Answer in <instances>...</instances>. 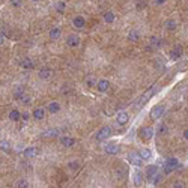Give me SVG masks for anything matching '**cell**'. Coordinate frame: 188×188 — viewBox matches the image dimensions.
Segmentation results:
<instances>
[{
    "instance_id": "obj_42",
    "label": "cell",
    "mask_w": 188,
    "mask_h": 188,
    "mask_svg": "<svg viewBox=\"0 0 188 188\" xmlns=\"http://www.w3.org/2000/svg\"><path fill=\"white\" fill-rule=\"evenodd\" d=\"M184 137L188 140V130H185V131H184Z\"/></svg>"
},
{
    "instance_id": "obj_35",
    "label": "cell",
    "mask_w": 188,
    "mask_h": 188,
    "mask_svg": "<svg viewBox=\"0 0 188 188\" xmlns=\"http://www.w3.org/2000/svg\"><path fill=\"white\" fill-rule=\"evenodd\" d=\"M145 6H146V2H145V0H141V2L137 3V9H143Z\"/></svg>"
},
{
    "instance_id": "obj_10",
    "label": "cell",
    "mask_w": 188,
    "mask_h": 188,
    "mask_svg": "<svg viewBox=\"0 0 188 188\" xmlns=\"http://www.w3.org/2000/svg\"><path fill=\"white\" fill-rule=\"evenodd\" d=\"M133 181H134V187H140L143 184V173L136 170L134 175H133Z\"/></svg>"
},
{
    "instance_id": "obj_15",
    "label": "cell",
    "mask_w": 188,
    "mask_h": 188,
    "mask_svg": "<svg viewBox=\"0 0 188 188\" xmlns=\"http://www.w3.org/2000/svg\"><path fill=\"white\" fill-rule=\"evenodd\" d=\"M105 152L107 154H111V155L118 154L119 152V146L116 143H108V145H105Z\"/></svg>"
},
{
    "instance_id": "obj_44",
    "label": "cell",
    "mask_w": 188,
    "mask_h": 188,
    "mask_svg": "<svg viewBox=\"0 0 188 188\" xmlns=\"http://www.w3.org/2000/svg\"><path fill=\"white\" fill-rule=\"evenodd\" d=\"M11 2H12V0H11Z\"/></svg>"
},
{
    "instance_id": "obj_30",
    "label": "cell",
    "mask_w": 188,
    "mask_h": 188,
    "mask_svg": "<svg viewBox=\"0 0 188 188\" xmlns=\"http://www.w3.org/2000/svg\"><path fill=\"white\" fill-rule=\"evenodd\" d=\"M65 8H66V3L65 2H59L57 3V6H56V9H57V12H65Z\"/></svg>"
},
{
    "instance_id": "obj_32",
    "label": "cell",
    "mask_w": 188,
    "mask_h": 188,
    "mask_svg": "<svg viewBox=\"0 0 188 188\" xmlns=\"http://www.w3.org/2000/svg\"><path fill=\"white\" fill-rule=\"evenodd\" d=\"M14 98H17V100H21V98H23V87H17V89H15Z\"/></svg>"
},
{
    "instance_id": "obj_4",
    "label": "cell",
    "mask_w": 188,
    "mask_h": 188,
    "mask_svg": "<svg viewBox=\"0 0 188 188\" xmlns=\"http://www.w3.org/2000/svg\"><path fill=\"white\" fill-rule=\"evenodd\" d=\"M110 136H111V128H110V126H103V128L96 133V140H98V141H104V140H107Z\"/></svg>"
},
{
    "instance_id": "obj_39",
    "label": "cell",
    "mask_w": 188,
    "mask_h": 188,
    "mask_svg": "<svg viewBox=\"0 0 188 188\" xmlns=\"http://www.w3.org/2000/svg\"><path fill=\"white\" fill-rule=\"evenodd\" d=\"M29 118H30V115H29V113H24V115H23V119L24 120H27Z\"/></svg>"
},
{
    "instance_id": "obj_19",
    "label": "cell",
    "mask_w": 188,
    "mask_h": 188,
    "mask_svg": "<svg viewBox=\"0 0 188 188\" xmlns=\"http://www.w3.org/2000/svg\"><path fill=\"white\" fill-rule=\"evenodd\" d=\"M32 116H33L36 120L44 119V118H45V110H44V108H35L33 115H32Z\"/></svg>"
},
{
    "instance_id": "obj_22",
    "label": "cell",
    "mask_w": 188,
    "mask_h": 188,
    "mask_svg": "<svg viewBox=\"0 0 188 188\" xmlns=\"http://www.w3.org/2000/svg\"><path fill=\"white\" fill-rule=\"evenodd\" d=\"M60 110V104L57 103V101H53V103L48 104V111L50 113H57Z\"/></svg>"
},
{
    "instance_id": "obj_40",
    "label": "cell",
    "mask_w": 188,
    "mask_h": 188,
    "mask_svg": "<svg viewBox=\"0 0 188 188\" xmlns=\"http://www.w3.org/2000/svg\"><path fill=\"white\" fill-rule=\"evenodd\" d=\"M5 42V36H3V33H0V45Z\"/></svg>"
},
{
    "instance_id": "obj_27",
    "label": "cell",
    "mask_w": 188,
    "mask_h": 188,
    "mask_svg": "<svg viewBox=\"0 0 188 188\" xmlns=\"http://www.w3.org/2000/svg\"><path fill=\"white\" fill-rule=\"evenodd\" d=\"M138 38H140V32H137V30H131L128 33V39L130 41H137Z\"/></svg>"
},
{
    "instance_id": "obj_12",
    "label": "cell",
    "mask_w": 188,
    "mask_h": 188,
    "mask_svg": "<svg viewBox=\"0 0 188 188\" xmlns=\"http://www.w3.org/2000/svg\"><path fill=\"white\" fill-rule=\"evenodd\" d=\"M96 87H98V90H100V92H107V90L110 89V81H108V80H105V78H103V80H100V81H98Z\"/></svg>"
},
{
    "instance_id": "obj_23",
    "label": "cell",
    "mask_w": 188,
    "mask_h": 188,
    "mask_svg": "<svg viewBox=\"0 0 188 188\" xmlns=\"http://www.w3.org/2000/svg\"><path fill=\"white\" fill-rule=\"evenodd\" d=\"M138 155H140V156H141V160L145 161V160H149V158L152 156V152H151L149 149H146V148H145V149H141V151L138 152Z\"/></svg>"
},
{
    "instance_id": "obj_38",
    "label": "cell",
    "mask_w": 188,
    "mask_h": 188,
    "mask_svg": "<svg viewBox=\"0 0 188 188\" xmlns=\"http://www.w3.org/2000/svg\"><path fill=\"white\" fill-rule=\"evenodd\" d=\"M155 3H156V5H164L166 0H155Z\"/></svg>"
},
{
    "instance_id": "obj_18",
    "label": "cell",
    "mask_w": 188,
    "mask_h": 188,
    "mask_svg": "<svg viewBox=\"0 0 188 188\" xmlns=\"http://www.w3.org/2000/svg\"><path fill=\"white\" fill-rule=\"evenodd\" d=\"M182 56V47L181 45H178V47H175L173 50L170 51V57L173 60H176V59H179Z\"/></svg>"
},
{
    "instance_id": "obj_43",
    "label": "cell",
    "mask_w": 188,
    "mask_h": 188,
    "mask_svg": "<svg viewBox=\"0 0 188 188\" xmlns=\"http://www.w3.org/2000/svg\"><path fill=\"white\" fill-rule=\"evenodd\" d=\"M32 2H39V0H32Z\"/></svg>"
},
{
    "instance_id": "obj_3",
    "label": "cell",
    "mask_w": 188,
    "mask_h": 188,
    "mask_svg": "<svg viewBox=\"0 0 188 188\" xmlns=\"http://www.w3.org/2000/svg\"><path fill=\"white\" fill-rule=\"evenodd\" d=\"M128 161H130V164H133L134 167H140V166L143 164V160H141V156L138 155V152H130V154H128Z\"/></svg>"
},
{
    "instance_id": "obj_37",
    "label": "cell",
    "mask_w": 188,
    "mask_h": 188,
    "mask_svg": "<svg viewBox=\"0 0 188 188\" xmlns=\"http://www.w3.org/2000/svg\"><path fill=\"white\" fill-rule=\"evenodd\" d=\"M167 131H169V130H167V126H166V125H163V126H161V130H160V133H161V134H166Z\"/></svg>"
},
{
    "instance_id": "obj_1",
    "label": "cell",
    "mask_w": 188,
    "mask_h": 188,
    "mask_svg": "<svg viewBox=\"0 0 188 188\" xmlns=\"http://www.w3.org/2000/svg\"><path fill=\"white\" fill-rule=\"evenodd\" d=\"M179 167H181V164H179V161H178L176 158H169V160H166V163H164L163 171H164L166 175H169V173H171L173 170H176V169H179Z\"/></svg>"
},
{
    "instance_id": "obj_36",
    "label": "cell",
    "mask_w": 188,
    "mask_h": 188,
    "mask_svg": "<svg viewBox=\"0 0 188 188\" xmlns=\"http://www.w3.org/2000/svg\"><path fill=\"white\" fill-rule=\"evenodd\" d=\"M12 6L14 8H20L21 6V0H12Z\"/></svg>"
},
{
    "instance_id": "obj_17",
    "label": "cell",
    "mask_w": 188,
    "mask_h": 188,
    "mask_svg": "<svg viewBox=\"0 0 188 188\" xmlns=\"http://www.w3.org/2000/svg\"><path fill=\"white\" fill-rule=\"evenodd\" d=\"M36 148H33V146H29V148H26L24 151H23V155L26 156V158H33V156H36Z\"/></svg>"
},
{
    "instance_id": "obj_13",
    "label": "cell",
    "mask_w": 188,
    "mask_h": 188,
    "mask_svg": "<svg viewBox=\"0 0 188 188\" xmlns=\"http://www.w3.org/2000/svg\"><path fill=\"white\" fill-rule=\"evenodd\" d=\"M72 24H74V27H77V29H81V27H85L86 20L81 17V15H77V17H74V20H72Z\"/></svg>"
},
{
    "instance_id": "obj_8",
    "label": "cell",
    "mask_w": 188,
    "mask_h": 188,
    "mask_svg": "<svg viewBox=\"0 0 188 188\" xmlns=\"http://www.w3.org/2000/svg\"><path fill=\"white\" fill-rule=\"evenodd\" d=\"M128 120H130V116H128L126 111H119V113H116V122H118L119 125L128 123Z\"/></svg>"
},
{
    "instance_id": "obj_21",
    "label": "cell",
    "mask_w": 188,
    "mask_h": 188,
    "mask_svg": "<svg viewBox=\"0 0 188 188\" xmlns=\"http://www.w3.org/2000/svg\"><path fill=\"white\" fill-rule=\"evenodd\" d=\"M60 35H62V30H60L59 27H53L51 30H50V38H51L53 41L59 39V38H60Z\"/></svg>"
},
{
    "instance_id": "obj_6",
    "label": "cell",
    "mask_w": 188,
    "mask_h": 188,
    "mask_svg": "<svg viewBox=\"0 0 188 188\" xmlns=\"http://www.w3.org/2000/svg\"><path fill=\"white\" fill-rule=\"evenodd\" d=\"M154 134H155V131L152 126H143V128L140 130V136L143 137L145 140H151V138L154 137Z\"/></svg>"
},
{
    "instance_id": "obj_25",
    "label": "cell",
    "mask_w": 188,
    "mask_h": 188,
    "mask_svg": "<svg viewBox=\"0 0 188 188\" xmlns=\"http://www.w3.org/2000/svg\"><path fill=\"white\" fill-rule=\"evenodd\" d=\"M164 26H166V29H167V30H175V29H176V26H178V23H176L175 20H167Z\"/></svg>"
},
{
    "instance_id": "obj_20",
    "label": "cell",
    "mask_w": 188,
    "mask_h": 188,
    "mask_svg": "<svg viewBox=\"0 0 188 188\" xmlns=\"http://www.w3.org/2000/svg\"><path fill=\"white\" fill-rule=\"evenodd\" d=\"M20 66L21 68H24V69H32L33 68V62L30 60V59H23V60H20Z\"/></svg>"
},
{
    "instance_id": "obj_28",
    "label": "cell",
    "mask_w": 188,
    "mask_h": 188,
    "mask_svg": "<svg viewBox=\"0 0 188 188\" xmlns=\"http://www.w3.org/2000/svg\"><path fill=\"white\" fill-rule=\"evenodd\" d=\"M20 116H21V115H20L18 110H11V113H9V119L11 120H18Z\"/></svg>"
},
{
    "instance_id": "obj_31",
    "label": "cell",
    "mask_w": 188,
    "mask_h": 188,
    "mask_svg": "<svg viewBox=\"0 0 188 188\" xmlns=\"http://www.w3.org/2000/svg\"><path fill=\"white\" fill-rule=\"evenodd\" d=\"M68 167L71 170H77V169H80V163L78 161H71V163H68Z\"/></svg>"
},
{
    "instance_id": "obj_14",
    "label": "cell",
    "mask_w": 188,
    "mask_h": 188,
    "mask_svg": "<svg viewBox=\"0 0 188 188\" xmlns=\"http://www.w3.org/2000/svg\"><path fill=\"white\" fill-rule=\"evenodd\" d=\"M38 75H39V78H41V80H48V78H51L53 72H51V69L44 68V69H41V71L38 72Z\"/></svg>"
},
{
    "instance_id": "obj_5",
    "label": "cell",
    "mask_w": 188,
    "mask_h": 188,
    "mask_svg": "<svg viewBox=\"0 0 188 188\" xmlns=\"http://www.w3.org/2000/svg\"><path fill=\"white\" fill-rule=\"evenodd\" d=\"M164 111H166V107L164 105H155V107H152V110H151V116L154 119H160L164 115Z\"/></svg>"
},
{
    "instance_id": "obj_9",
    "label": "cell",
    "mask_w": 188,
    "mask_h": 188,
    "mask_svg": "<svg viewBox=\"0 0 188 188\" xmlns=\"http://www.w3.org/2000/svg\"><path fill=\"white\" fill-rule=\"evenodd\" d=\"M42 137L44 138H56V137H59V130L57 128H48L42 133Z\"/></svg>"
},
{
    "instance_id": "obj_33",
    "label": "cell",
    "mask_w": 188,
    "mask_h": 188,
    "mask_svg": "<svg viewBox=\"0 0 188 188\" xmlns=\"http://www.w3.org/2000/svg\"><path fill=\"white\" fill-rule=\"evenodd\" d=\"M173 188H187V187H185V182H182V181H176V182L173 184Z\"/></svg>"
},
{
    "instance_id": "obj_34",
    "label": "cell",
    "mask_w": 188,
    "mask_h": 188,
    "mask_svg": "<svg viewBox=\"0 0 188 188\" xmlns=\"http://www.w3.org/2000/svg\"><path fill=\"white\" fill-rule=\"evenodd\" d=\"M151 44H154L155 47H160V45H161V42H160L156 38H151Z\"/></svg>"
},
{
    "instance_id": "obj_41",
    "label": "cell",
    "mask_w": 188,
    "mask_h": 188,
    "mask_svg": "<svg viewBox=\"0 0 188 188\" xmlns=\"http://www.w3.org/2000/svg\"><path fill=\"white\" fill-rule=\"evenodd\" d=\"M87 85H89V86H93V85H95V78H92V80H89V81H87Z\"/></svg>"
},
{
    "instance_id": "obj_7",
    "label": "cell",
    "mask_w": 188,
    "mask_h": 188,
    "mask_svg": "<svg viewBox=\"0 0 188 188\" xmlns=\"http://www.w3.org/2000/svg\"><path fill=\"white\" fill-rule=\"evenodd\" d=\"M145 175L148 176V179H154L155 176L158 175V166H155V164H152V166H148L146 167V171H145Z\"/></svg>"
},
{
    "instance_id": "obj_29",
    "label": "cell",
    "mask_w": 188,
    "mask_h": 188,
    "mask_svg": "<svg viewBox=\"0 0 188 188\" xmlns=\"http://www.w3.org/2000/svg\"><path fill=\"white\" fill-rule=\"evenodd\" d=\"M17 188H29V182L26 179H18Z\"/></svg>"
},
{
    "instance_id": "obj_24",
    "label": "cell",
    "mask_w": 188,
    "mask_h": 188,
    "mask_svg": "<svg viewBox=\"0 0 188 188\" xmlns=\"http://www.w3.org/2000/svg\"><path fill=\"white\" fill-rule=\"evenodd\" d=\"M0 149L3 152H9L11 151V143L8 140H0Z\"/></svg>"
},
{
    "instance_id": "obj_16",
    "label": "cell",
    "mask_w": 188,
    "mask_h": 188,
    "mask_svg": "<svg viewBox=\"0 0 188 188\" xmlns=\"http://www.w3.org/2000/svg\"><path fill=\"white\" fill-rule=\"evenodd\" d=\"M60 143H62V146H65V148H71V146L75 145V138H72V137H62V138H60Z\"/></svg>"
},
{
    "instance_id": "obj_26",
    "label": "cell",
    "mask_w": 188,
    "mask_h": 188,
    "mask_svg": "<svg viewBox=\"0 0 188 188\" xmlns=\"http://www.w3.org/2000/svg\"><path fill=\"white\" fill-rule=\"evenodd\" d=\"M115 20H116V17H115L113 12H105V14H104V21H105V23H113Z\"/></svg>"
},
{
    "instance_id": "obj_11",
    "label": "cell",
    "mask_w": 188,
    "mask_h": 188,
    "mask_svg": "<svg viewBox=\"0 0 188 188\" xmlns=\"http://www.w3.org/2000/svg\"><path fill=\"white\" fill-rule=\"evenodd\" d=\"M66 44H68L69 47H77L80 44V38L77 35H69L68 38H66Z\"/></svg>"
},
{
    "instance_id": "obj_2",
    "label": "cell",
    "mask_w": 188,
    "mask_h": 188,
    "mask_svg": "<svg viewBox=\"0 0 188 188\" xmlns=\"http://www.w3.org/2000/svg\"><path fill=\"white\" fill-rule=\"evenodd\" d=\"M156 90H158V86L151 87V89H149V90H148V92H146V93H145V95H143V96H141L138 101H137V105H140V107H141V105H145V104L148 103V101H149V100L154 96L155 93H156Z\"/></svg>"
}]
</instances>
